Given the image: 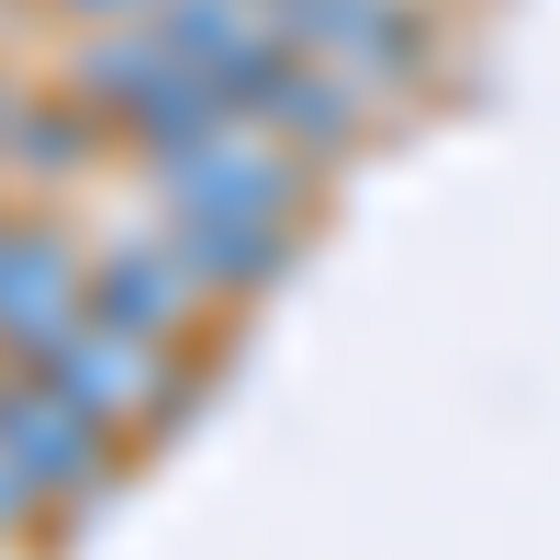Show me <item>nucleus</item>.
<instances>
[{
	"label": "nucleus",
	"mask_w": 560,
	"mask_h": 560,
	"mask_svg": "<svg viewBox=\"0 0 560 560\" xmlns=\"http://www.w3.org/2000/svg\"><path fill=\"white\" fill-rule=\"evenodd\" d=\"M0 459L23 471V493L45 504V538H79L90 516H113V493L135 471V448L113 427H90L79 404H57L34 370L0 359Z\"/></svg>",
	"instance_id": "1"
},
{
	"label": "nucleus",
	"mask_w": 560,
	"mask_h": 560,
	"mask_svg": "<svg viewBox=\"0 0 560 560\" xmlns=\"http://www.w3.org/2000/svg\"><path fill=\"white\" fill-rule=\"evenodd\" d=\"M79 303H90V325H113V337H135V348H191V325H202V292H191V269H179L168 247L79 258Z\"/></svg>",
	"instance_id": "2"
},
{
	"label": "nucleus",
	"mask_w": 560,
	"mask_h": 560,
	"mask_svg": "<svg viewBox=\"0 0 560 560\" xmlns=\"http://www.w3.org/2000/svg\"><path fill=\"white\" fill-rule=\"evenodd\" d=\"M158 247L191 269L202 303H269L292 280V224H269V213H168Z\"/></svg>",
	"instance_id": "3"
},
{
	"label": "nucleus",
	"mask_w": 560,
	"mask_h": 560,
	"mask_svg": "<svg viewBox=\"0 0 560 560\" xmlns=\"http://www.w3.org/2000/svg\"><path fill=\"white\" fill-rule=\"evenodd\" d=\"M68 12H135V23H147V12H158V0H68Z\"/></svg>",
	"instance_id": "4"
}]
</instances>
